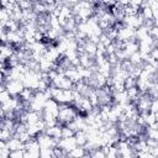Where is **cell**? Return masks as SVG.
Wrapping results in <instances>:
<instances>
[{"mask_svg":"<svg viewBox=\"0 0 158 158\" xmlns=\"http://www.w3.org/2000/svg\"><path fill=\"white\" fill-rule=\"evenodd\" d=\"M38 143H40V147L41 148H54L57 147V143H58V139L51 137L49 135H47L46 132H41L36 136Z\"/></svg>","mask_w":158,"mask_h":158,"instance_id":"6da1fadb","label":"cell"},{"mask_svg":"<svg viewBox=\"0 0 158 158\" xmlns=\"http://www.w3.org/2000/svg\"><path fill=\"white\" fill-rule=\"evenodd\" d=\"M40 157H42V158L54 157V156H53V148H41V151H40Z\"/></svg>","mask_w":158,"mask_h":158,"instance_id":"44dd1931","label":"cell"},{"mask_svg":"<svg viewBox=\"0 0 158 158\" xmlns=\"http://www.w3.org/2000/svg\"><path fill=\"white\" fill-rule=\"evenodd\" d=\"M27 1H33V0H27Z\"/></svg>","mask_w":158,"mask_h":158,"instance_id":"d6a6232c","label":"cell"},{"mask_svg":"<svg viewBox=\"0 0 158 158\" xmlns=\"http://www.w3.org/2000/svg\"><path fill=\"white\" fill-rule=\"evenodd\" d=\"M14 136V132L7 130V128H1L0 130V141H9Z\"/></svg>","mask_w":158,"mask_h":158,"instance_id":"ac0fdd59","label":"cell"},{"mask_svg":"<svg viewBox=\"0 0 158 158\" xmlns=\"http://www.w3.org/2000/svg\"><path fill=\"white\" fill-rule=\"evenodd\" d=\"M149 111H151V112H153V114H156V115L158 114V98L152 100V104H151Z\"/></svg>","mask_w":158,"mask_h":158,"instance_id":"d4e9b609","label":"cell"},{"mask_svg":"<svg viewBox=\"0 0 158 158\" xmlns=\"http://www.w3.org/2000/svg\"><path fill=\"white\" fill-rule=\"evenodd\" d=\"M117 40H120V41H122V42L137 40V38H136V30L132 28V27H128V26H123L121 30H118Z\"/></svg>","mask_w":158,"mask_h":158,"instance_id":"7a4b0ae2","label":"cell"},{"mask_svg":"<svg viewBox=\"0 0 158 158\" xmlns=\"http://www.w3.org/2000/svg\"><path fill=\"white\" fill-rule=\"evenodd\" d=\"M149 33H151V36H152L156 41H158V27L153 26V27L149 30Z\"/></svg>","mask_w":158,"mask_h":158,"instance_id":"4316f807","label":"cell"},{"mask_svg":"<svg viewBox=\"0 0 158 158\" xmlns=\"http://www.w3.org/2000/svg\"><path fill=\"white\" fill-rule=\"evenodd\" d=\"M138 12H139V10L136 9V7H133V6H131V5H128V6L125 7V15L126 16H133V15H137Z\"/></svg>","mask_w":158,"mask_h":158,"instance_id":"cb8c5ba5","label":"cell"},{"mask_svg":"<svg viewBox=\"0 0 158 158\" xmlns=\"http://www.w3.org/2000/svg\"><path fill=\"white\" fill-rule=\"evenodd\" d=\"M101 1H102L105 5L110 6V7H111V6H114V5L117 2V0H101Z\"/></svg>","mask_w":158,"mask_h":158,"instance_id":"f546056e","label":"cell"},{"mask_svg":"<svg viewBox=\"0 0 158 158\" xmlns=\"http://www.w3.org/2000/svg\"><path fill=\"white\" fill-rule=\"evenodd\" d=\"M74 135H75V131L72 130L69 126L64 125V126L62 127V137H72V136H74Z\"/></svg>","mask_w":158,"mask_h":158,"instance_id":"d6986e66","label":"cell"},{"mask_svg":"<svg viewBox=\"0 0 158 158\" xmlns=\"http://www.w3.org/2000/svg\"><path fill=\"white\" fill-rule=\"evenodd\" d=\"M43 111L47 112V114L53 115L54 117H58V114H59V104L54 99H48L46 101V105H44Z\"/></svg>","mask_w":158,"mask_h":158,"instance_id":"5b68a950","label":"cell"},{"mask_svg":"<svg viewBox=\"0 0 158 158\" xmlns=\"http://www.w3.org/2000/svg\"><path fill=\"white\" fill-rule=\"evenodd\" d=\"M139 12L144 20H154V14H153V10L151 6H142Z\"/></svg>","mask_w":158,"mask_h":158,"instance_id":"5bb4252c","label":"cell"},{"mask_svg":"<svg viewBox=\"0 0 158 158\" xmlns=\"http://www.w3.org/2000/svg\"><path fill=\"white\" fill-rule=\"evenodd\" d=\"M128 59H130V62H131L133 65H142V64H143V59H142V56H141V52H139V51L132 53Z\"/></svg>","mask_w":158,"mask_h":158,"instance_id":"9a60e30c","label":"cell"},{"mask_svg":"<svg viewBox=\"0 0 158 158\" xmlns=\"http://www.w3.org/2000/svg\"><path fill=\"white\" fill-rule=\"evenodd\" d=\"M117 4L121 5L122 7H126L130 5V0H117Z\"/></svg>","mask_w":158,"mask_h":158,"instance_id":"4dcf8cb0","label":"cell"},{"mask_svg":"<svg viewBox=\"0 0 158 158\" xmlns=\"http://www.w3.org/2000/svg\"><path fill=\"white\" fill-rule=\"evenodd\" d=\"M84 49H85V53H88L90 57H95L98 52V44L91 42L90 40H86V42L84 43Z\"/></svg>","mask_w":158,"mask_h":158,"instance_id":"30bf717a","label":"cell"},{"mask_svg":"<svg viewBox=\"0 0 158 158\" xmlns=\"http://www.w3.org/2000/svg\"><path fill=\"white\" fill-rule=\"evenodd\" d=\"M85 156H86V149L84 146H77L68 153V157H75V158H80Z\"/></svg>","mask_w":158,"mask_h":158,"instance_id":"4fadbf2b","label":"cell"},{"mask_svg":"<svg viewBox=\"0 0 158 158\" xmlns=\"http://www.w3.org/2000/svg\"><path fill=\"white\" fill-rule=\"evenodd\" d=\"M62 127L63 126H60V125H54L52 127H47L44 132L47 135H49L51 137H53L56 139H59V138H62Z\"/></svg>","mask_w":158,"mask_h":158,"instance_id":"9c48e42d","label":"cell"},{"mask_svg":"<svg viewBox=\"0 0 158 158\" xmlns=\"http://www.w3.org/2000/svg\"><path fill=\"white\" fill-rule=\"evenodd\" d=\"M149 54H151V57H152L153 59H156V60H158V47H153V48L151 49V52H149Z\"/></svg>","mask_w":158,"mask_h":158,"instance_id":"83f0119b","label":"cell"},{"mask_svg":"<svg viewBox=\"0 0 158 158\" xmlns=\"http://www.w3.org/2000/svg\"><path fill=\"white\" fill-rule=\"evenodd\" d=\"M79 1H80V0H64V4H65V5H69V6H74V5H77Z\"/></svg>","mask_w":158,"mask_h":158,"instance_id":"f1b7e54d","label":"cell"},{"mask_svg":"<svg viewBox=\"0 0 158 158\" xmlns=\"http://www.w3.org/2000/svg\"><path fill=\"white\" fill-rule=\"evenodd\" d=\"M153 14H154V20H158V10L153 11Z\"/></svg>","mask_w":158,"mask_h":158,"instance_id":"1f68e13d","label":"cell"},{"mask_svg":"<svg viewBox=\"0 0 158 158\" xmlns=\"http://www.w3.org/2000/svg\"><path fill=\"white\" fill-rule=\"evenodd\" d=\"M138 49H139V44H138V41H137V40L127 41V42H125V44H123V51L126 52V54L128 56V58H130V56H131L132 53L137 52Z\"/></svg>","mask_w":158,"mask_h":158,"instance_id":"ba28073f","label":"cell"},{"mask_svg":"<svg viewBox=\"0 0 158 158\" xmlns=\"http://www.w3.org/2000/svg\"><path fill=\"white\" fill-rule=\"evenodd\" d=\"M126 93H127V95H128L130 101H132V102H136V101L138 100L139 95H141V91H139V89L137 88V85L126 89Z\"/></svg>","mask_w":158,"mask_h":158,"instance_id":"8fae6325","label":"cell"},{"mask_svg":"<svg viewBox=\"0 0 158 158\" xmlns=\"http://www.w3.org/2000/svg\"><path fill=\"white\" fill-rule=\"evenodd\" d=\"M22 10H30L33 7V1H27V0H19L17 2Z\"/></svg>","mask_w":158,"mask_h":158,"instance_id":"603a6c76","label":"cell"},{"mask_svg":"<svg viewBox=\"0 0 158 158\" xmlns=\"http://www.w3.org/2000/svg\"><path fill=\"white\" fill-rule=\"evenodd\" d=\"M6 89L12 96H19L23 91L25 85L21 80H7L6 81Z\"/></svg>","mask_w":158,"mask_h":158,"instance_id":"3957f363","label":"cell"},{"mask_svg":"<svg viewBox=\"0 0 158 158\" xmlns=\"http://www.w3.org/2000/svg\"><path fill=\"white\" fill-rule=\"evenodd\" d=\"M12 98V95L7 91V89H4V90H1L0 91V102L1 104H4V102H6L7 100H10Z\"/></svg>","mask_w":158,"mask_h":158,"instance_id":"ffe728a7","label":"cell"},{"mask_svg":"<svg viewBox=\"0 0 158 158\" xmlns=\"http://www.w3.org/2000/svg\"><path fill=\"white\" fill-rule=\"evenodd\" d=\"M7 147H9V149L10 151H16V149H25L26 148V143L25 142H22L17 136H12L7 142Z\"/></svg>","mask_w":158,"mask_h":158,"instance_id":"52a82bcc","label":"cell"},{"mask_svg":"<svg viewBox=\"0 0 158 158\" xmlns=\"http://www.w3.org/2000/svg\"><path fill=\"white\" fill-rule=\"evenodd\" d=\"M64 75H65L67 78H69L73 83H78V81H80V80H83L81 75L79 74L78 68L74 67V65H70L69 68H67V69L64 70Z\"/></svg>","mask_w":158,"mask_h":158,"instance_id":"8992f818","label":"cell"},{"mask_svg":"<svg viewBox=\"0 0 158 158\" xmlns=\"http://www.w3.org/2000/svg\"><path fill=\"white\" fill-rule=\"evenodd\" d=\"M74 137H75V139H77L78 146H85L86 142H88V135H86L85 130H79V131H77L75 135H74Z\"/></svg>","mask_w":158,"mask_h":158,"instance_id":"7c38bea8","label":"cell"},{"mask_svg":"<svg viewBox=\"0 0 158 158\" xmlns=\"http://www.w3.org/2000/svg\"><path fill=\"white\" fill-rule=\"evenodd\" d=\"M11 19V15L9 14V11L5 7H1L0 10V21H1V27H5L6 22Z\"/></svg>","mask_w":158,"mask_h":158,"instance_id":"2e32d148","label":"cell"},{"mask_svg":"<svg viewBox=\"0 0 158 158\" xmlns=\"http://www.w3.org/2000/svg\"><path fill=\"white\" fill-rule=\"evenodd\" d=\"M136 83H137V78H135V77L130 75V77H127V78L125 79V88H126V89L132 88V86H135V85H136Z\"/></svg>","mask_w":158,"mask_h":158,"instance_id":"7402d4cb","label":"cell"},{"mask_svg":"<svg viewBox=\"0 0 158 158\" xmlns=\"http://www.w3.org/2000/svg\"><path fill=\"white\" fill-rule=\"evenodd\" d=\"M57 146L60 147L62 149H64L67 153H69L73 148H75L78 146V143H77L75 137L72 136V137H62V138H59Z\"/></svg>","mask_w":158,"mask_h":158,"instance_id":"277c9868","label":"cell"},{"mask_svg":"<svg viewBox=\"0 0 158 158\" xmlns=\"http://www.w3.org/2000/svg\"><path fill=\"white\" fill-rule=\"evenodd\" d=\"M142 4H143V0H130V5L136 7V9H138V10H141Z\"/></svg>","mask_w":158,"mask_h":158,"instance_id":"484cf974","label":"cell"},{"mask_svg":"<svg viewBox=\"0 0 158 158\" xmlns=\"http://www.w3.org/2000/svg\"><path fill=\"white\" fill-rule=\"evenodd\" d=\"M74 84H75V83H73V81H72L69 78L64 77V78L60 80V83H59L58 88L64 89V90H67V89H73V88H74Z\"/></svg>","mask_w":158,"mask_h":158,"instance_id":"e0dca14e","label":"cell"}]
</instances>
